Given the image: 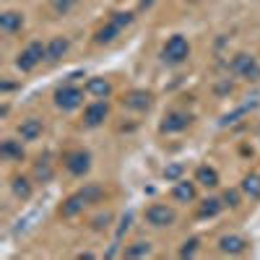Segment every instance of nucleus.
I'll return each instance as SVG.
<instances>
[{
  "mask_svg": "<svg viewBox=\"0 0 260 260\" xmlns=\"http://www.w3.org/2000/svg\"><path fill=\"white\" fill-rule=\"evenodd\" d=\"M190 122H192V117L185 115V112H169L161 122V133H180V130H185Z\"/></svg>",
  "mask_w": 260,
  "mask_h": 260,
  "instance_id": "8",
  "label": "nucleus"
},
{
  "mask_svg": "<svg viewBox=\"0 0 260 260\" xmlns=\"http://www.w3.org/2000/svg\"><path fill=\"white\" fill-rule=\"evenodd\" d=\"M115 24L122 29V26H127V24H133V13H115Z\"/></svg>",
  "mask_w": 260,
  "mask_h": 260,
  "instance_id": "26",
  "label": "nucleus"
},
{
  "mask_svg": "<svg viewBox=\"0 0 260 260\" xmlns=\"http://www.w3.org/2000/svg\"><path fill=\"white\" fill-rule=\"evenodd\" d=\"M187 55H190V45H187V39L180 37V34L169 37L167 45H164V50H161V57H164V62H169V65H180Z\"/></svg>",
  "mask_w": 260,
  "mask_h": 260,
  "instance_id": "2",
  "label": "nucleus"
},
{
  "mask_svg": "<svg viewBox=\"0 0 260 260\" xmlns=\"http://www.w3.org/2000/svg\"><path fill=\"white\" fill-rule=\"evenodd\" d=\"M13 192L18 195V198H31V185H29V180L26 177H16L13 180Z\"/></svg>",
  "mask_w": 260,
  "mask_h": 260,
  "instance_id": "20",
  "label": "nucleus"
},
{
  "mask_svg": "<svg viewBox=\"0 0 260 260\" xmlns=\"http://www.w3.org/2000/svg\"><path fill=\"white\" fill-rule=\"evenodd\" d=\"M73 3H76V0H55L52 6H55V11H62V13H65V11H68Z\"/></svg>",
  "mask_w": 260,
  "mask_h": 260,
  "instance_id": "29",
  "label": "nucleus"
},
{
  "mask_svg": "<svg viewBox=\"0 0 260 260\" xmlns=\"http://www.w3.org/2000/svg\"><path fill=\"white\" fill-rule=\"evenodd\" d=\"M42 57H47V47L42 45V42H31V45L18 55L16 65H18L21 71H34L37 65L42 62Z\"/></svg>",
  "mask_w": 260,
  "mask_h": 260,
  "instance_id": "3",
  "label": "nucleus"
},
{
  "mask_svg": "<svg viewBox=\"0 0 260 260\" xmlns=\"http://www.w3.org/2000/svg\"><path fill=\"white\" fill-rule=\"evenodd\" d=\"M65 167H68L71 175L83 177L91 167V154L89 151H73V154H68V159H65Z\"/></svg>",
  "mask_w": 260,
  "mask_h": 260,
  "instance_id": "5",
  "label": "nucleus"
},
{
  "mask_svg": "<svg viewBox=\"0 0 260 260\" xmlns=\"http://www.w3.org/2000/svg\"><path fill=\"white\" fill-rule=\"evenodd\" d=\"M104 117H107V102H94V104L86 107V112H83V122L89 125V127L102 125Z\"/></svg>",
  "mask_w": 260,
  "mask_h": 260,
  "instance_id": "9",
  "label": "nucleus"
},
{
  "mask_svg": "<svg viewBox=\"0 0 260 260\" xmlns=\"http://www.w3.org/2000/svg\"><path fill=\"white\" fill-rule=\"evenodd\" d=\"M0 156L3 159H21L24 156V148H21L16 141H6L3 146H0Z\"/></svg>",
  "mask_w": 260,
  "mask_h": 260,
  "instance_id": "18",
  "label": "nucleus"
},
{
  "mask_svg": "<svg viewBox=\"0 0 260 260\" xmlns=\"http://www.w3.org/2000/svg\"><path fill=\"white\" fill-rule=\"evenodd\" d=\"M81 99H83V91L81 89H76V86H60V89L55 91V102H57V107L60 110H76V107L81 104Z\"/></svg>",
  "mask_w": 260,
  "mask_h": 260,
  "instance_id": "4",
  "label": "nucleus"
},
{
  "mask_svg": "<svg viewBox=\"0 0 260 260\" xmlns=\"http://www.w3.org/2000/svg\"><path fill=\"white\" fill-rule=\"evenodd\" d=\"M18 133H21V138H24V141H34V138L42 136V122L34 120V117H29V120H24V122L18 125Z\"/></svg>",
  "mask_w": 260,
  "mask_h": 260,
  "instance_id": "12",
  "label": "nucleus"
},
{
  "mask_svg": "<svg viewBox=\"0 0 260 260\" xmlns=\"http://www.w3.org/2000/svg\"><path fill=\"white\" fill-rule=\"evenodd\" d=\"M232 71L237 76H242V78H257L260 76V65L255 62V57L250 55H237L232 60Z\"/></svg>",
  "mask_w": 260,
  "mask_h": 260,
  "instance_id": "6",
  "label": "nucleus"
},
{
  "mask_svg": "<svg viewBox=\"0 0 260 260\" xmlns=\"http://www.w3.org/2000/svg\"><path fill=\"white\" fill-rule=\"evenodd\" d=\"M86 91L94 94V96H99V99H104V96H110L112 86L107 83L104 78H89V81H86Z\"/></svg>",
  "mask_w": 260,
  "mask_h": 260,
  "instance_id": "16",
  "label": "nucleus"
},
{
  "mask_svg": "<svg viewBox=\"0 0 260 260\" xmlns=\"http://www.w3.org/2000/svg\"><path fill=\"white\" fill-rule=\"evenodd\" d=\"M102 195V187H96V185H89L86 190H81V192H76V195H71L68 201L62 203V208H60V213L62 216H76L86 203H91V201H96Z\"/></svg>",
  "mask_w": 260,
  "mask_h": 260,
  "instance_id": "1",
  "label": "nucleus"
},
{
  "mask_svg": "<svg viewBox=\"0 0 260 260\" xmlns=\"http://www.w3.org/2000/svg\"><path fill=\"white\" fill-rule=\"evenodd\" d=\"M21 24H24V18H21V13H13V11H8V13H3V16H0V29H3L6 34H13V31H18V29H21Z\"/></svg>",
  "mask_w": 260,
  "mask_h": 260,
  "instance_id": "15",
  "label": "nucleus"
},
{
  "mask_svg": "<svg viewBox=\"0 0 260 260\" xmlns=\"http://www.w3.org/2000/svg\"><path fill=\"white\" fill-rule=\"evenodd\" d=\"M224 201H226V206H240V195H237V190H226Z\"/></svg>",
  "mask_w": 260,
  "mask_h": 260,
  "instance_id": "28",
  "label": "nucleus"
},
{
  "mask_svg": "<svg viewBox=\"0 0 260 260\" xmlns=\"http://www.w3.org/2000/svg\"><path fill=\"white\" fill-rule=\"evenodd\" d=\"M146 221L151 226H156V229H164V226H169L172 221H175V211L167 208V206H151L146 211Z\"/></svg>",
  "mask_w": 260,
  "mask_h": 260,
  "instance_id": "7",
  "label": "nucleus"
},
{
  "mask_svg": "<svg viewBox=\"0 0 260 260\" xmlns=\"http://www.w3.org/2000/svg\"><path fill=\"white\" fill-rule=\"evenodd\" d=\"M219 250L226 255H240V252H245V240L237 234H226L219 240Z\"/></svg>",
  "mask_w": 260,
  "mask_h": 260,
  "instance_id": "10",
  "label": "nucleus"
},
{
  "mask_svg": "<svg viewBox=\"0 0 260 260\" xmlns=\"http://www.w3.org/2000/svg\"><path fill=\"white\" fill-rule=\"evenodd\" d=\"M65 52H68V39H62V37H55L47 45V60L50 62H57Z\"/></svg>",
  "mask_w": 260,
  "mask_h": 260,
  "instance_id": "14",
  "label": "nucleus"
},
{
  "mask_svg": "<svg viewBox=\"0 0 260 260\" xmlns=\"http://www.w3.org/2000/svg\"><path fill=\"white\" fill-rule=\"evenodd\" d=\"M117 34H120V26H117L115 21H112V24H107L104 29H99V34H96V42H99V45H110V42H112Z\"/></svg>",
  "mask_w": 260,
  "mask_h": 260,
  "instance_id": "19",
  "label": "nucleus"
},
{
  "mask_svg": "<svg viewBox=\"0 0 260 260\" xmlns=\"http://www.w3.org/2000/svg\"><path fill=\"white\" fill-rule=\"evenodd\" d=\"M195 180H198L201 185H206V187H216V185H219V175H216V169H211V167H198Z\"/></svg>",
  "mask_w": 260,
  "mask_h": 260,
  "instance_id": "17",
  "label": "nucleus"
},
{
  "mask_svg": "<svg viewBox=\"0 0 260 260\" xmlns=\"http://www.w3.org/2000/svg\"><path fill=\"white\" fill-rule=\"evenodd\" d=\"M180 175H182V164H169L164 169V177L167 180H180Z\"/></svg>",
  "mask_w": 260,
  "mask_h": 260,
  "instance_id": "25",
  "label": "nucleus"
},
{
  "mask_svg": "<svg viewBox=\"0 0 260 260\" xmlns=\"http://www.w3.org/2000/svg\"><path fill=\"white\" fill-rule=\"evenodd\" d=\"M242 190L250 195V198H260V177H255V175L245 177V182H242Z\"/></svg>",
  "mask_w": 260,
  "mask_h": 260,
  "instance_id": "21",
  "label": "nucleus"
},
{
  "mask_svg": "<svg viewBox=\"0 0 260 260\" xmlns=\"http://www.w3.org/2000/svg\"><path fill=\"white\" fill-rule=\"evenodd\" d=\"M148 252H151L148 242H136L133 247H127V250H125V255H127V257H146Z\"/></svg>",
  "mask_w": 260,
  "mask_h": 260,
  "instance_id": "22",
  "label": "nucleus"
},
{
  "mask_svg": "<svg viewBox=\"0 0 260 260\" xmlns=\"http://www.w3.org/2000/svg\"><path fill=\"white\" fill-rule=\"evenodd\" d=\"M122 102H125V107H130V110L143 112V110H148V107H151V94L148 91H130Z\"/></svg>",
  "mask_w": 260,
  "mask_h": 260,
  "instance_id": "11",
  "label": "nucleus"
},
{
  "mask_svg": "<svg viewBox=\"0 0 260 260\" xmlns=\"http://www.w3.org/2000/svg\"><path fill=\"white\" fill-rule=\"evenodd\" d=\"M195 250H198V240H187L185 247L180 250V255H182V257H190V255H195Z\"/></svg>",
  "mask_w": 260,
  "mask_h": 260,
  "instance_id": "27",
  "label": "nucleus"
},
{
  "mask_svg": "<svg viewBox=\"0 0 260 260\" xmlns=\"http://www.w3.org/2000/svg\"><path fill=\"white\" fill-rule=\"evenodd\" d=\"M34 175H37L39 180H50V177H52V169H50V164H47V161H42V164H37Z\"/></svg>",
  "mask_w": 260,
  "mask_h": 260,
  "instance_id": "24",
  "label": "nucleus"
},
{
  "mask_svg": "<svg viewBox=\"0 0 260 260\" xmlns=\"http://www.w3.org/2000/svg\"><path fill=\"white\" fill-rule=\"evenodd\" d=\"M172 195H175V201H180V203H190L195 198V185L187 182V180H180L175 185V190H172Z\"/></svg>",
  "mask_w": 260,
  "mask_h": 260,
  "instance_id": "13",
  "label": "nucleus"
},
{
  "mask_svg": "<svg viewBox=\"0 0 260 260\" xmlns=\"http://www.w3.org/2000/svg\"><path fill=\"white\" fill-rule=\"evenodd\" d=\"M219 211H221V203L219 201H206L203 208H201V216H216Z\"/></svg>",
  "mask_w": 260,
  "mask_h": 260,
  "instance_id": "23",
  "label": "nucleus"
}]
</instances>
